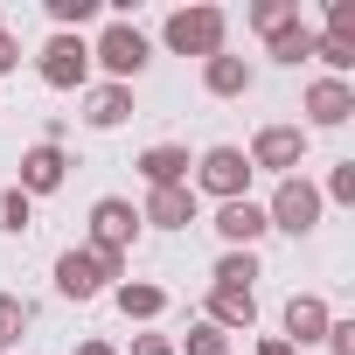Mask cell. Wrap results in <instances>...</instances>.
Masks as SVG:
<instances>
[{
	"label": "cell",
	"mask_w": 355,
	"mask_h": 355,
	"mask_svg": "<svg viewBox=\"0 0 355 355\" xmlns=\"http://www.w3.org/2000/svg\"><path fill=\"white\" fill-rule=\"evenodd\" d=\"M327 355H355V320H327Z\"/></svg>",
	"instance_id": "obj_29"
},
{
	"label": "cell",
	"mask_w": 355,
	"mask_h": 355,
	"mask_svg": "<svg viewBox=\"0 0 355 355\" xmlns=\"http://www.w3.org/2000/svg\"><path fill=\"white\" fill-rule=\"evenodd\" d=\"M313 63H327V77H341V84H348V70H355V42H334V35H313Z\"/></svg>",
	"instance_id": "obj_21"
},
{
	"label": "cell",
	"mask_w": 355,
	"mask_h": 355,
	"mask_svg": "<svg viewBox=\"0 0 355 355\" xmlns=\"http://www.w3.org/2000/svg\"><path fill=\"white\" fill-rule=\"evenodd\" d=\"M63 182H70V153H63V146L42 139V146L21 153V196H28V202H35V196H56Z\"/></svg>",
	"instance_id": "obj_10"
},
{
	"label": "cell",
	"mask_w": 355,
	"mask_h": 355,
	"mask_svg": "<svg viewBox=\"0 0 355 355\" xmlns=\"http://www.w3.org/2000/svg\"><path fill=\"white\" fill-rule=\"evenodd\" d=\"M8 70H21V42H15L8 28H0V77H8Z\"/></svg>",
	"instance_id": "obj_30"
},
{
	"label": "cell",
	"mask_w": 355,
	"mask_h": 355,
	"mask_svg": "<svg viewBox=\"0 0 355 355\" xmlns=\"http://www.w3.org/2000/svg\"><path fill=\"white\" fill-rule=\"evenodd\" d=\"M174 355H230V334H223V327H209V320H196V327H189V341L174 348Z\"/></svg>",
	"instance_id": "obj_24"
},
{
	"label": "cell",
	"mask_w": 355,
	"mask_h": 355,
	"mask_svg": "<svg viewBox=\"0 0 355 355\" xmlns=\"http://www.w3.org/2000/svg\"><path fill=\"white\" fill-rule=\"evenodd\" d=\"M216 286L251 293V286H258V251H223V258H216Z\"/></svg>",
	"instance_id": "obj_20"
},
{
	"label": "cell",
	"mask_w": 355,
	"mask_h": 355,
	"mask_svg": "<svg viewBox=\"0 0 355 355\" xmlns=\"http://www.w3.org/2000/svg\"><path fill=\"white\" fill-rule=\"evenodd\" d=\"M327 320H334V313H327V300H320V293H293V300H286V334H279V341L313 348V341L327 334Z\"/></svg>",
	"instance_id": "obj_12"
},
{
	"label": "cell",
	"mask_w": 355,
	"mask_h": 355,
	"mask_svg": "<svg viewBox=\"0 0 355 355\" xmlns=\"http://www.w3.org/2000/svg\"><path fill=\"white\" fill-rule=\"evenodd\" d=\"M112 306H119L125 320H160V313H167V293L146 286V279H119V286H112Z\"/></svg>",
	"instance_id": "obj_18"
},
{
	"label": "cell",
	"mask_w": 355,
	"mask_h": 355,
	"mask_svg": "<svg viewBox=\"0 0 355 355\" xmlns=\"http://www.w3.org/2000/svg\"><path fill=\"white\" fill-rule=\"evenodd\" d=\"M251 355H300V348H293V341H279V334H272V341H258V348H251Z\"/></svg>",
	"instance_id": "obj_32"
},
{
	"label": "cell",
	"mask_w": 355,
	"mask_h": 355,
	"mask_svg": "<svg viewBox=\"0 0 355 355\" xmlns=\"http://www.w3.org/2000/svg\"><path fill=\"white\" fill-rule=\"evenodd\" d=\"M320 202H355V160H334V174H327Z\"/></svg>",
	"instance_id": "obj_27"
},
{
	"label": "cell",
	"mask_w": 355,
	"mask_h": 355,
	"mask_svg": "<svg viewBox=\"0 0 355 355\" xmlns=\"http://www.w3.org/2000/svg\"><path fill=\"white\" fill-rule=\"evenodd\" d=\"M132 237H139V209H132L125 196H98V202H91V251L125 258Z\"/></svg>",
	"instance_id": "obj_8"
},
{
	"label": "cell",
	"mask_w": 355,
	"mask_h": 355,
	"mask_svg": "<svg viewBox=\"0 0 355 355\" xmlns=\"http://www.w3.org/2000/svg\"><path fill=\"white\" fill-rule=\"evenodd\" d=\"M265 56H272V63H313V28H306V21L272 28V35H265Z\"/></svg>",
	"instance_id": "obj_19"
},
{
	"label": "cell",
	"mask_w": 355,
	"mask_h": 355,
	"mask_svg": "<svg viewBox=\"0 0 355 355\" xmlns=\"http://www.w3.org/2000/svg\"><path fill=\"white\" fill-rule=\"evenodd\" d=\"M202 320H209V327H223V334H244V327L258 320V293H230V286H209V306H202Z\"/></svg>",
	"instance_id": "obj_15"
},
{
	"label": "cell",
	"mask_w": 355,
	"mask_h": 355,
	"mask_svg": "<svg viewBox=\"0 0 355 355\" xmlns=\"http://www.w3.org/2000/svg\"><path fill=\"white\" fill-rule=\"evenodd\" d=\"M327 35L334 42H355V0H327Z\"/></svg>",
	"instance_id": "obj_28"
},
{
	"label": "cell",
	"mask_w": 355,
	"mask_h": 355,
	"mask_svg": "<svg viewBox=\"0 0 355 355\" xmlns=\"http://www.w3.org/2000/svg\"><path fill=\"white\" fill-rule=\"evenodd\" d=\"M35 223V202L21 196V189H0V230H8V237H21Z\"/></svg>",
	"instance_id": "obj_23"
},
{
	"label": "cell",
	"mask_w": 355,
	"mask_h": 355,
	"mask_svg": "<svg viewBox=\"0 0 355 355\" xmlns=\"http://www.w3.org/2000/svg\"><path fill=\"white\" fill-rule=\"evenodd\" d=\"M35 70H42L49 91H84L91 84V42L84 35H49L42 56H35Z\"/></svg>",
	"instance_id": "obj_7"
},
{
	"label": "cell",
	"mask_w": 355,
	"mask_h": 355,
	"mask_svg": "<svg viewBox=\"0 0 355 355\" xmlns=\"http://www.w3.org/2000/svg\"><path fill=\"white\" fill-rule=\"evenodd\" d=\"M132 167H139L146 189H189V167H196V160H189V146H146Z\"/></svg>",
	"instance_id": "obj_14"
},
{
	"label": "cell",
	"mask_w": 355,
	"mask_h": 355,
	"mask_svg": "<svg viewBox=\"0 0 355 355\" xmlns=\"http://www.w3.org/2000/svg\"><path fill=\"white\" fill-rule=\"evenodd\" d=\"M70 355H125V348H112V341H77Z\"/></svg>",
	"instance_id": "obj_33"
},
{
	"label": "cell",
	"mask_w": 355,
	"mask_h": 355,
	"mask_svg": "<svg viewBox=\"0 0 355 355\" xmlns=\"http://www.w3.org/2000/svg\"><path fill=\"white\" fill-rule=\"evenodd\" d=\"M348 119H355V84L313 77L306 84V125H348Z\"/></svg>",
	"instance_id": "obj_11"
},
{
	"label": "cell",
	"mask_w": 355,
	"mask_h": 355,
	"mask_svg": "<svg viewBox=\"0 0 355 355\" xmlns=\"http://www.w3.org/2000/svg\"><path fill=\"white\" fill-rule=\"evenodd\" d=\"M189 189H202V196H216V202H244V196H251V160H244V146H209V153L196 160V174H189Z\"/></svg>",
	"instance_id": "obj_3"
},
{
	"label": "cell",
	"mask_w": 355,
	"mask_h": 355,
	"mask_svg": "<svg viewBox=\"0 0 355 355\" xmlns=\"http://www.w3.org/2000/svg\"><path fill=\"white\" fill-rule=\"evenodd\" d=\"M209 230L223 237V251H258V237H265L272 223H265V202L244 196V202H216V223H209Z\"/></svg>",
	"instance_id": "obj_9"
},
{
	"label": "cell",
	"mask_w": 355,
	"mask_h": 355,
	"mask_svg": "<svg viewBox=\"0 0 355 355\" xmlns=\"http://www.w3.org/2000/svg\"><path fill=\"white\" fill-rule=\"evenodd\" d=\"M139 223H153V230H189V223H196V189H146Z\"/></svg>",
	"instance_id": "obj_13"
},
{
	"label": "cell",
	"mask_w": 355,
	"mask_h": 355,
	"mask_svg": "<svg viewBox=\"0 0 355 355\" xmlns=\"http://www.w3.org/2000/svg\"><path fill=\"white\" fill-rule=\"evenodd\" d=\"M125 279V258H105V251H63L56 258V293L63 300H98V293H112Z\"/></svg>",
	"instance_id": "obj_2"
},
{
	"label": "cell",
	"mask_w": 355,
	"mask_h": 355,
	"mask_svg": "<svg viewBox=\"0 0 355 355\" xmlns=\"http://www.w3.org/2000/svg\"><path fill=\"white\" fill-rule=\"evenodd\" d=\"M49 21H56V35H77L84 21H98V0H49Z\"/></svg>",
	"instance_id": "obj_22"
},
{
	"label": "cell",
	"mask_w": 355,
	"mask_h": 355,
	"mask_svg": "<svg viewBox=\"0 0 355 355\" xmlns=\"http://www.w3.org/2000/svg\"><path fill=\"white\" fill-rule=\"evenodd\" d=\"M320 209H327V202H320V189L306 182V174H286V182L272 189V202H265V223L286 230V237H306V230L320 223Z\"/></svg>",
	"instance_id": "obj_4"
},
{
	"label": "cell",
	"mask_w": 355,
	"mask_h": 355,
	"mask_svg": "<svg viewBox=\"0 0 355 355\" xmlns=\"http://www.w3.org/2000/svg\"><path fill=\"white\" fill-rule=\"evenodd\" d=\"M202 91H209V98H244V91H251V63L230 56V49L209 56V63H202Z\"/></svg>",
	"instance_id": "obj_17"
},
{
	"label": "cell",
	"mask_w": 355,
	"mask_h": 355,
	"mask_svg": "<svg viewBox=\"0 0 355 355\" xmlns=\"http://www.w3.org/2000/svg\"><path fill=\"white\" fill-rule=\"evenodd\" d=\"M21 327H28V300H15V293H0V355H8V348L21 341Z\"/></svg>",
	"instance_id": "obj_25"
},
{
	"label": "cell",
	"mask_w": 355,
	"mask_h": 355,
	"mask_svg": "<svg viewBox=\"0 0 355 355\" xmlns=\"http://www.w3.org/2000/svg\"><path fill=\"white\" fill-rule=\"evenodd\" d=\"M132 355H174V341H167V334H139V341H132Z\"/></svg>",
	"instance_id": "obj_31"
},
{
	"label": "cell",
	"mask_w": 355,
	"mask_h": 355,
	"mask_svg": "<svg viewBox=\"0 0 355 355\" xmlns=\"http://www.w3.org/2000/svg\"><path fill=\"white\" fill-rule=\"evenodd\" d=\"M251 174L265 167V174H279V182H286V174H300L306 167V125H258V139H251Z\"/></svg>",
	"instance_id": "obj_6"
},
{
	"label": "cell",
	"mask_w": 355,
	"mask_h": 355,
	"mask_svg": "<svg viewBox=\"0 0 355 355\" xmlns=\"http://www.w3.org/2000/svg\"><path fill=\"white\" fill-rule=\"evenodd\" d=\"M91 63H105V77H112V84H132V77L153 63V42H146L132 21H112V28L91 42Z\"/></svg>",
	"instance_id": "obj_5"
},
{
	"label": "cell",
	"mask_w": 355,
	"mask_h": 355,
	"mask_svg": "<svg viewBox=\"0 0 355 355\" xmlns=\"http://www.w3.org/2000/svg\"><path fill=\"white\" fill-rule=\"evenodd\" d=\"M223 35H230V15L223 8H174L167 15V28H160V42L174 49V56H223Z\"/></svg>",
	"instance_id": "obj_1"
},
{
	"label": "cell",
	"mask_w": 355,
	"mask_h": 355,
	"mask_svg": "<svg viewBox=\"0 0 355 355\" xmlns=\"http://www.w3.org/2000/svg\"><path fill=\"white\" fill-rule=\"evenodd\" d=\"M286 21H300V0H258V8H251V28H258V35H272V28H286Z\"/></svg>",
	"instance_id": "obj_26"
},
{
	"label": "cell",
	"mask_w": 355,
	"mask_h": 355,
	"mask_svg": "<svg viewBox=\"0 0 355 355\" xmlns=\"http://www.w3.org/2000/svg\"><path fill=\"white\" fill-rule=\"evenodd\" d=\"M125 119H132V84H98V91H84V125L112 132V125H125Z\"/></svg>",
	"instance_id": "obj_16"
}]
</instances>
